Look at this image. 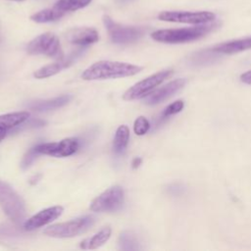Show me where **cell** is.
I'll use <instances>...</instances> for the list:
<instances>
[{"label": "cell", "instance_id": "9", "mask_svg": "<svg viewBox=\"0 0 251 251\" xmlns=\"http://www.w3.org/2000/svg\"><path fill=\"white\" fill-rule=\"evenodd\" d=\"M158 19L164 22L202 25V24H207L215 21L216 15L208 11H199V12L164 11L159 14Z\"/></svg>", "mask_w": 251, "mask_h": 251}, {"label": "cell", "instance_id": "6", "mask_svg": "<svg viewBox=\"0 0 251 251\" xmlns=\"http://www.w3.org/2000/svg\"><path fill=\"white\" fill-rule=\"evenodd\" d=\"M26 50L31 55L43 54L58 60L64 57L58 37L51 32L40 34L32 39L28 43Z\"/></svg>", "mask_w": 251, "mask_h": 251}, {"label": "cell", "instance_id": "5", "mask_svg": "<svg viewBox=\"0 0 251 251\" xmlns=\"http://www.w3.org/2000/svg\"><path fill=\"white\" fill-rule=\"evenodd\" d=\"M172 74L173 70H164L138 81L124 93L123 99L129 101L146 97L165 79L170 77Z\"/></svg>", "mask_w": 251, "mask_h": 251}, {"label": "cell", "instance_id": "27", "mask_svg": "<svg viewBox=\"0 0 251 251\" xmlns=\"http://www.w3.org/2000/svg\"><path fill=\"white\" fill-rule=\"evenodd\" d=\"M240 80H241L243 83H246V84L251 85V70H250V71H247V72H245V73H243V74L240 75Z\"/></svg>", "mask_w": 251, "mask_h": 251}, {"label": "cell", "instance_id": "29", "mask_svg": "<svg viewBox=\"0 0 251 251\" xmlns=\"http://www.w3.org/2000/svg\"><path fill=\"white\" fill-rule=\"evenodd\" d=\"M141 162H142L141 158H139V157H136V158H134V159L132 160V168L136 169L137 167H139V165L141 164Z\"/></svg>", "mask_w": 251, "mask_h": 251}, {"label": "cell", "instance_id": "25", "mask_svg": "<svg viewBox=\"0 0 251 251\" xmlns=\"http://www.w3.org/2000/svg\"><path fill=\"white\" fill-rule=\"evenodd\" d=\"M38 155H40L38 153V151L36 150L35 146H33L32 148H30L26 153L25 155L24 156L23 158V161H22V164H21V167L23 170H26L27 168L30 167V165L34 162V160L38 157Z\"/></svg>", "mask_w": 251, "mask_h": 251}, {"label": "cell", "instance_id": "4", "mask_svg": "<svg viewBox=\"0 0 251 251\" xmlns=\"http://www.w3.org/2000/svg\"><path fill=\"white\" fill-rule=\"evenodd\" d=\"M95 218L93 216H83L69 222L51 225L43 230V233L55 238L74 237L88 230L93 226Z\"/></svg>", "mask_w": 251, "mask_h": 251}, {"label": "cell", "instance_id": "31", "mask_svg": "<svg viewBox=\"0 0 251 251\" xmlns=\"http://www.w3.org/2000/svg\"><path fill=\"white\" fill-rule=\"evenodd\" d=\"M14 1H24V0H14Z\"/></svg>", "mask_w": 251, "mask_h": 251}, {"label": "cell", "instance_id": "18", "mask_svg": "<svg viewBox=\"0 0 251 251\" xmlns=\"http://www.w3.org/2000/svg\"><path fill=\"white\" fill-rule=\"evenodd\" d=\"M112 229L110 226H105L100 229L97 233L89 238H85L80 243V248L82 249H96L104 245L110 238Z\"/></svg>", "mask_w": 251, "mask_h": 251}, {"label": "cell", "instance_id": "3", "mask_svg": "<svg viewBox=\"0 0 251 251\" xmlns=\"http://www.w3.org/2000/svg\"><path fill=\"white\" fill-rule=\"evenodd\" d=\"M0 207L16 224L25 220L26 209L23 198L5 181L0 179Z\"/></svg>", "mask_w": 251, "mask_h": 251}, {"label": "cell", "instance_id": "13", "mask_svg": "<svg viewBox=\"0 0 251 251\" xmlns=\"http://www.w3.org/2000/svg\"><path fill=\"white\" fill-rule=\"evenodd\" d=\"M185 78H176L175 80H172L164 86L153 90L149 95H147L145 97V103L148 105L159 104L175 95L185 85Z\"/></svg>", "mask_w": 251, "mask_h": 251}, {"label": "cell", "instance_id": "2", "mask_svg": "<svg viewBox=\"0 0 251 251\" xmlns=\"http://www.w3.org/2000/svg\"><path fill=\"white\" fill-rule=\"evenodd\" d=\"M218 24H202L196 26L174 28V29H159L151 33V37L158 42L163 43H185L197 40L207 33L212 31Z\"/></svg>", "mask_w": 251, "mask_h": 251}, {"label": "cell", "instance_id": "8", "mask_svg": "<svg viewBox=\"0 0 251 251\" xmlns=\"http://www.w3.org/2000/svg\"><path fill=\"white\" fill-rule=\"evenodd\" d=\"M125 193L120 185H114L97 196L90 204L92 212H113L122 207Z\"/></svg>", "mask_w": 251, "mask_h": 251}, {"label": "cell", "instance_id": "20", "mask_svg": "<svg viewBox=\"0 0 251 251\" xmlns=\"http://www.w3.org/2000/svg\"><path fill=\"white\" fill-rule=\"evenodd\" d=\"M128 139H129L128 127L125 125L120 126L116 130L114 142H113V149H114L115 153L122 154L127 146Z\"/></svg>", "mask_w": 251, "mask_h": 251}, {"label": "cell", "instance_id": "21", "mask_svg": "<svg viewBox=\"0 0 251 251\" xmlns=\"http://www.w3.org/2000/svg\"><path fill=\"white\" fill-rule=\"evenodd\" d=\"M119 248L122 250L129 251V250H138L140 249L138 239L136 235L128 230L123 231L119 236Z\"/></svg>", "mask_w": 251, "mask_h": 251}, {"label": "cell", "instance_id": "26", "mask_svg": "<svg viewBox=\"0 0 251 251\" xmlns=\"http://www.w3.org/2000/svg\"><path fill=\"white\" fill-rule=\"evenodd\" d=\"M169 192L173 195H178V194H181L183 188L181 186V184H178V183H174V184H171L168 188Z\"/></svg>", "mask_w": 251, "mask_h": 251}, {"label": "cell", "instance_id": "23", "mask_svg": "<svg viewBox=\"0 0 251 251\" xmlns=\"http://www.w3.org/2000/svg\"><path fill=\"white\" fill-rule=\"evenodd\" d=\"M149 128H150V123L145 117L140 116L134 121L133 130H134L135 134L144 135L145 133H147Z\"/></svg>", "mask_w": 251, "mask_h": 251}, {"label": "cell", "instance_id": "11", "mask_svg": "<svg viewBox=\"0 0 251 251\" xmlns=\"http://www.w3.org/2000/svg\"><path fill=\"white\" fill-rule=\"evenodd\" d=\"M83 53V49L79 48L74 52H72L70 55H68L66 58L63 57L62 59H59L58 61H56L55 63L46 65L40 69H38L37 71L34 72L33 76L35 78H46L52 75H57L58 73H60L62 70L69 68L70 66H72L75 60Z\"/></svg>", "mask_w": 251, "mask_h": 251}, {"label": "cell", "instance_id": "14", "mask_svg": "<svg viewBox=\"0 0 251 251\" xmlns=\"http://www.w3.org/2000/svg\"><path fill=\"white\" fill-rule=\"evenodd\" d=\"M66 38L73 44L87 46L97 42L99 39V34L97 30L92 27H75L67 31Z\"/></svg>", "mask_w": 251, "mask_h": 251}, {"label": "cell", "instance_id": "7", "mask_svg": "<svg viewBox=\"0 0 251 251\" xmlns=\"http://www.w3.org/2000/svg\"><path fill=\"white\" fill-rule=\"evenodd\" d=\"M103 23L108 30L111 40L114 43H130L139 39L144 33V29L142 27L118 24L109 16L103 17Z\"/></svg>", "mask_w": 251, "mask_h": 251}, {"label": "cell", "instance_id": "12", "mask_svg": "<svg viewBox=\"0 0 251 251\" xmlns=\"http://www.w3.org/2000/svg\"><path fill=\"white\" fill-rule=\"evenodd\" d=\"M64 212V208L62 206H53L46 208L37 214L33 215L29 219H27L24 223V228L25 230H33L35 228L41 227L43 226H46L56 219H58L62 213Z\"/></svg>", "mask_w": 251, "mask_h": 251}, {"label": "cell", "instance_id": "15", "mask_svg": "<svg viewBox=\"0 0 251 251\" xmlns=\"http://www.w3.org/2000/svg\"><path fill=\"white\" fill-rule=\"evenodd\" d=\"M30 114L27 111L8 113L0 115V142L7 136V134L18 126L28 120Z\"/></svg>", "mask_w": 251, "mask_h": 251}, {"label": "cell", "instance_id": "17", "mask_svg": "<svg viewBox=\"0 0 251 251\" xmlns=\"http://www.w3.org/2000/svg\"><path fill=\"white\" fill-rule=\"evenodd\" d=\"M72 99L71 95H62L59 97H55L48 100H37L29 103L27 107L30 110L36 111V112H47L51 110H55L58 108H61L68 104Z\"/></svg>", "mask_w": 251, "mask_h": 251}, {"label": "cell", "instance_id": "10", "mask_svg": "<svg viewBox=\"0 0 251 251\" xmlns=\"http://www.w3.org/2000/svg\"><path fill=\"white\" fill-rule=\"evenodd\" d=\"M78 146L79 143L76 138L69 137L62 139L59 142L40 143L35 145V148L39 154L62 158L75 154L77 151Z\"/></svg>", "mask_w": 251, "mask_h": 251}, {"label": "cell", "instance_id": "30", "mask_svg": "<svg viewBox=\"0 0 251 251\" xmlns=\"http://www.w3.org/2000/svg\"><path fill=\"white\" fill-rule=\"evenodd\" d=\"M120 3H125V2H128V1H131V0H118Z\"/></svg>", "mask_w": 251, "mask_h": 251}, {"label": "cell", "instance_id": "28", "mask_svg": "<svg viewBox=\"0 0 251 251\" xmlns=\"http://www.w3.org/2000/svg\"><path fill=\"white\" fill-rule=\"evenodd\" d=\"M40 177H41V175H40V174H37V175L31 176V177L29 178V183L32 184V185H34L35 183L38 182V180L40 179Z\"/></svg>", "mask_w": 251, "mask_h": 251}, {"label": "cell", "instance_id": "22", "mask_svg": "<svg viewBox=\"0 0 251 251\" xmlns=\"http://www.w3.org/2000/svg\"><path fill=\"white\" fill-rule=\"evenodd\" d=\"M91 1L92 0H58L54 6L64 13H67L84 8L90 4Z\"/></svg>", "mask_w": 251, "mask_h": 251}, {"label": "cell", "instance_id": "19", "mask_svg": "<svg viewBox=\"0 0 251 251\" xmlns=\"http://www.w3.org/2000/svg\"><path fill=\"white\" fill-rule=\"evenodd\" d=\"M66 13L63 11L59 10L55 6L49 9H44L41 10L35 14H33L30 19L31 21L38 23V24H43V23H50V22H55L59 19H61Z\"/></svg>", "mask_w": 251, "mask_h": 251}, {"label": "cell", "instance_id": "1", "mask_svg": "<svg viewBox=\"0 0 251 251\" xmlns=\"http://www.w3.org/2000/svg\"><path fill=\"white\" fill-rule=\"evenodd\" d=\"M141 70L142 67L136 65L105 60L96 62L85 69L81 74V78L84 80L120 78L134 75Z\"/></svg>", "mask_w": 251, "mask_h": 251}, {"label": "cell", "instance_id": "24", "mask_svg": "<svg viewBox=\"0 0 251 251\" xmlns=\"http://www.w3.org/2000/svg\"><path fill=\"white\" fill-rule=\"evenodd\" d=\"M183 108H184V101L183 100H176V101L171 103L170 105H168L165 108V110L162 113V117L167 119L170 116H173V115H176V114L181 112Z\"/></svg>", "mask_w": 251, "mask_h": 251}, {"label": "cell", "instance_id": "16", "mask_svg": "<svg viewBox=\"0 0 251 251\" xmlns=\"http://www.w3.org/2000/svg\"><path fill=\"white\" fill-rule=\"evenodd\" d=\"M248 49H251V36L224 42L211 48L217 54H234Z\"/></svg>", "mask_w": 251, "mask_h": 251}]
</instances>
